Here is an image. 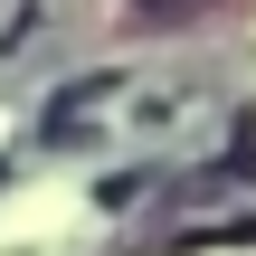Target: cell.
<instances>
[{"mask_svg": "<svg viewBox=\"0 0 256 256\" xmlns=\"http://www.w3.org/2000/svg\"><path fill=\"white\" fill-rule=\"evenodd\" d=\"M200 10H209V0H133V19H142V28H190Z\"/></svg>", "mask_w": 256, "mask_h": 256, "instance_id": "6da1fadb", "label": "cell"}]
</instances>
